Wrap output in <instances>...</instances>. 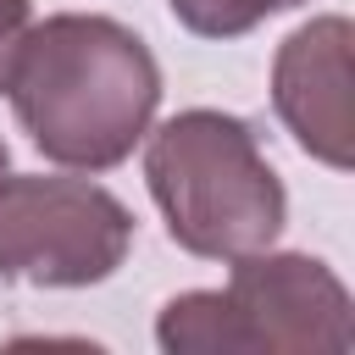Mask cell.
Listing matches in <instances>:
<instances>
[{
	"label": "cell",
	"mask_w": 355,
	"mask_h": 355,
	"mask_svg": "<svg viewBox=\"0 0 355 355\" xmlns=\"http://www.w3.org/2000/svg\"><path fill=\"white\" fill-rule=\"evenodd\" d=\"M11 172V150H6V139H0V178Z\"/></svg>",
	"instance_id": "8"
},
{
	"label": "cell",
	"mask_w": 355,
	"mask_h": 355,
	"mask_svg": "<svg viewBox=\"0 0 355 355\" xmlns=\"http://www.w3.org/2000/svg\"><path fill=\"white\" fill-rule=\"evenodd\" d=\"M349 44L355 28L349 17L327 11L300 22L277 55H272V105L283 116V128L294 133V144L333 166L349 172L355 166V122H349Z\"/></svg>",
	"instance_id": "5"
},
{
	"label": "cell",
	"mask_w": 355,
	"mask_h": 355,
	"mask_svg": "<svg viewBox=\"0 0 355 355\" xmlns=\"http://www.w3.org/2000/svg\"><path fill=\"white\" fill-rule=\"evenodd\" d=\"M28 28H33V0H0V94H6V78H11V61Z\"/></svg>",
	"instance_id": "7"
},
{
	"label": "cell",
	"mask_w": 355,
	"mask_h": 355,
	"mask_svg": "<svg viewBox=\"0 0 355 355\" xmlns=\"http://www.w3.org/2000/svg\"><path fill=\"white\" fill-rule=\"evenodd\" d=\"M144 183L178 250L200 261H239L277 244L288 189L233 111L189 105L144 133Z\"/></svg>",
	"instance_id": "2"
},
{
	"label": "cell",
	"mask_w": 355,
	"mask_h": 355,
	"mask_svg": "<svg viewBox=\"0 0 355 355\" xmlns=\"http://www.w3.org/2000/svg\"><path fill=\"white\" fill-rule=\"evenodd\" d=\"M166 6H172V17H178L189 33H200V39H239V33L261 28L266 17L294 11V6H305V0H166Z\"/></svg>",
	"instance_id": "6"
},
{
	"label": "cell",
	"mask_w": 355,
	"mask_h": 355,
	"mask_svg": "<svg viewBox=\"0 0 355 355\" xmlns=\"http://www.w3.org/2000/svg\"><path fill=\"white\" fill-rule=\"evenodd\" d=\"M222 288H189L161 305L155 344L166 355H349L355 300L344 277L300 250H255L227 261Z\"/></svg>",
	"instance_id": "3"
},
{
	"label": "cell",
	"mask_w": 355,
	"mask_h": 355,
	"mask_svg": "<svg viewBox=\"0 0 355 355\" xmlns=\"http://www.w3.org/2000/svg\"><path fill=\"white\" fill-rule=\"evenodd\" d=\"M133 211L89 178H0V283L89 288L133 250Z\"/></svg>",
	"instance_id": "4"
},
{
	"label": "cell",
	"mask_w": 355,
	"mask_h": 355,
	"mask_svg": "<svg viewBox=\"0 0 355 355\" xmlns=\"http://www.w3.org/2000/svg\"><path fill=\"white\" fill-rule=\"evenodd\" d=\"M6 94L44 161L111 172L155 128L161 67L128 22L100 11H55L28 28Z\"/></svg>",
	"instance_id": "1"
}]
</instances>
